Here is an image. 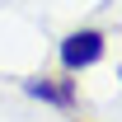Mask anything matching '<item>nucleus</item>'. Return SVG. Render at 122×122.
Returning <instances> with one entry per match:
<instances>
[{
    "instance_id": "1",
    "label": "nucleus",
    "mask_w": 122,
    "mask_h": 122,
    "mask_svg": "<svg viewBox=\"0 0 122 122\" xmlns=\"http://www.w3.org/2000/svg\"><path fill=\"white\" fill-rule=\"evenodd\" d=\"M108 52V38L99 28H75L61 38V66L71 71V75H80V71H89V66H99Z\"/></svg>"
},
{
    "instance_id": "2",
    "label": "nucleus",
    "mask_w": 122,
    "mask_h": 122,
    "mask_svg": "<svg viewBox=\"0 0 122 122\" xmlns=\"http://www.w3.org/2000/svg\"><path fill=\"white\" fill-rule=\"evenodd\" d=\"M24 94H33V99H42L52 108H75L80 103V85L71 80V71L66 75H33V80H24Z\"/></svg>"
},
{
    "instance_id": "3",
    "label": "nucleus",
    "mask_w": 122,
    "mask_h": 122,
    "mask_svg": "<svg viewBox=\"0 0 122 122\" xmlns=\"http://www.w3.org/2000/svg\"><path fill=\"white\" fill-rule=\"evenodd\" d=\"M117 75H122V71H117Z\"/></svg>"
}]
</instances>
